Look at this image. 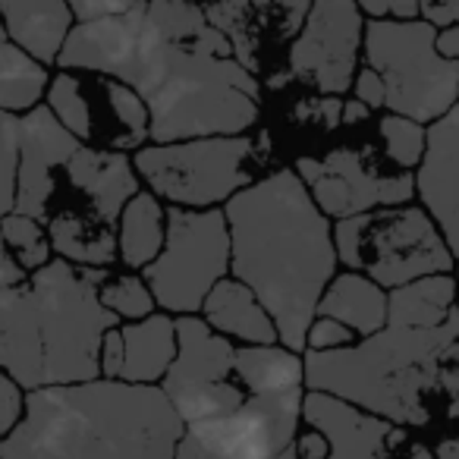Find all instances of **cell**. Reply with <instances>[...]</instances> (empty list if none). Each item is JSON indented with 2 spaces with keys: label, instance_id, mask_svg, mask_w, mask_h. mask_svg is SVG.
Instances as JSON below:
<instances>
[{
  "label": "cell",
  "instance_id": "e575fe53",
  "mask_svg": "<svg viewBox=\"0 0 459 459\" xmlns=\"http://www.w3.org/2000/svg\"><path fill=\"white\" fill-rule=\"evenodd\" d=\"M22 406H26V400H22L20 384L0 371V444H4V440L16 431V425H20V415H22Z\"/></svg>",
  "mask_w": 459,
  "mask_h": 459
},
{
  "label": "cell",
  "instance_id": "6da1fadb",
  "mask_svg": "<svg viewBox=\"0 0 459 459\" xmlns=\"http://www.w3.org/2000/svg\"><path fill=\"white\" fill-rule=\"evenodd\" d=\"M64 73H98L129 85L148 108L154 145L233 139L255 123L262 85L233 57L204 7L154 0L79 22L60 54Z\"/></svg>",
  "mask_w": 459,
  "mask_h": 459
},
{
  "label": "cell",
  "instance_id": "f35d334b",
  "mask_svg": "<svg viewBox=\"0 0 459 459\" xmlns=\"http://www.w3.org/2000/svg\"><path fill=\"white\" fill-rule=\"evenodd\" d=\"M129 4H133V0H120V4H104V0H98V4H73L70 10L79 22H95V20H108V16L126 13Z\"/></svg>",
  "mask_w": 459,
  "mask_h": 459
},
{
  "label": "cell",
  "instance_id": "7a4b0ae2",
  "mask_svg": "<svg viewBox=\"0 0 459 459\" xmlns=\"http://www.w3.org/2000/svg\"><path fill=\"white\" fill-rule=\"evenodd\" d=\"M230 271L274 318L283 350L302 352L337 268L327 217L296 170H277L227 202Z\"/></svg>",
  "mask_w": 459,
  "mask_h": 459
},
{
  "label": "cell",
  "instance_id": "30bf717a",
  "mask_svg": "<svg viewBox=\"0 0 459 459\" xmlns=\"http://www.w3.org/2000/svg\"><path fill=\"white\" fill-rule=\"evenodd\" d=\"M160 390L186 428L223 419L249 400L237 375V350L195 315L177 321V359Z\"/></svg>",
  "mask_w": 459,
  "mask_h": 459
},
{
  "label": "cell",
  "instance_id": "8fae6325",
  "mask_svg": "<svg viewBox=\"0 0 459 459\" xmlns=\"http://www.w3.org/2000/svg\"><path fill=\"white\" fill-rule=\"evenodd\" d=\"M48 108L66 133L98 152L123 154L152 139L145 101L129 85L98 73H60L48 91Z\"/></svg>",
  "mask_w": 459,
  "mask_h": 459
},
{
  "label": "cell",
  "instance_id": "e0dca14e",
  "mask_svg": "<svg viewBox=\"0 0 459 459\" xmlns=\"http://www.w3.org/2000/svg\"><path fill=\"white\" fill-rule=\"evenodd\" d=\"M82 142L66 133L51 108L20 117V170H16V214L48 221L57 202V173L66 170Z\"/></svg>",
  "mask_w": 459,
  "mask_h": 459
},
{
  "label": "cell",
  "instance_id": "c3c4849f",
  "mask_svg": "<svg viewBox=\"0 0 459 459\" xmlns=\"http://www.w3.org/2000/svg\"><path fill=\"white\" fill-rule=\"evenodd\" d=\"M4 39H7V32H4V22H0V41H4Z\"/></svg>",
  "mask_w": 459,
  "mask_h": 459
},
{
  "label": "cell",
  "instance_id": "d4e9b609",
  "mask_svg": "<svg viewBox=\"0 0 459 459\" xmlns=\"http://www.w3.org/2000/svg\"><path fill=\"white\" fill-rule=\"evenodd\" d=\"M123 346H126V365H123V384L154 387L164 381L177 359V321L167 315H152L145 321L120 327Z\"/></svg>",
  "mask_w": 459,
  "mask_h": 459
},
{
  "label": "cell",
  "instance_id": "83f0119b",
  "mask_svg": "<svg viewBox=\"0 0 459 459\" xmlns=\"http://www.w3.org/2000/svg\"><path fill=\"white\" fill-rule=\"evenodd\" d=\"M237 375L249 396L293 394L306 384V362L283 346H243L237 350Z\"/></svg>",
  "mask_w": 459,
  "mask_h": 459
},
{
  "label": "cell",
  "instance_id": "cb8c5ba5",
  "mask_svg": "<svg viewBox=\"0 0 459 459\" xmlns=\"http://www.w3.org/2000/svg\"><path fill=\"white\" fill-rule=\"evenodd\" d=\"M315 318L340 321L352 333H362V340H368L387 327V293L368 277L346 271L333 277L331 287L325 290Z\"/></svg>",
  "mask_w": 459,
  "mask_h": 459
},
{
  "label": "cell",
  "instance_id": "8d00e7d4",
  "mask_svg": "<svg viewBox=\"0 0 459 459\" xmlns=\"http://www.w3.org/2000/svg\"><path fill=\"white\" fill-rule=\"evenodd\" d=\"M356 101H362L365 108H384L387 104V89L371 66L356 73Z\"/></svg>",
  "mask_w": 459,
  "mask_h": 459
},
{
  "label": "cell",
  "instance_id": "f1b7e54d",
  "mask_svg": "<svg viewBox=\"0 0 459 459\" xmlns=\"http://www.w3.org/2000/svg\"><path fill=\"white\" fill-rule=\"evenodd\" d=\"M48 89V66L32 60L13 41H0V114H20L39 108Z\"/></svg>",
  "mask_w": 459,
  "mask_h": 459
},
{
  "label": "cell",
  "instance_id": "8992f818",
  "mask_svg": "<svg viewBox=\"0 0 459 459\" xmlns=\"http://www.w3.org/2000/svg\"><path fill=\"white\" fill-rule=\"evenodd\" d=\"M337 262L371 283L400 290L425 277L450 274L453 252L421 208H377L333 227Z\"/></svg>",
  "mask_w": 459,
  "mask_h": 459
},
{
  "label": "cell",
  "instance_id": "9c48e42d",
  "mask_svg": "<svg viewBox=\"0 0 459 459\" xmlns=\"http://www.w3.org/2000/svg\"><path fill=\"white\" fill-rule=\"evenodd\" d=\"M230 223L217 208L167 211V239L158 262L145 268L154 302L173 315H192L204 306L211 290L227 281Z\"/></svg>",
  "mask_w": 459,
  "mask_h": 459
},
{
  "label": "cell",
  "instance_id": "d6a6232c",
  "mask_svg": "<svg viewBox=\"0 0 459 459\" xmlns=\"http://www.w3.org/2000/svg\"><path fill=\"white\" fill-rule=\"evenodd\" d=\"M16 170H20V117L0 114V221L16 208Z\"/></svg>",
  "mask_w": 459,
  "mask_h": 459
},
{
  "label": "cell",
  "instance_id": "ac0fdd59",
  "mask_svg": "<svg viewBox=\"0 0 459 459\" xmlns=\"http://www.w3.org/2000/svg\"><path fill=\"white\" fill-rule=\"evenodd\" d=\"M428 217L440 227L446 249L459 258V104L428 129V148L415 177Z\"/></svg>",
  "mask_w": 459,
  "mask_h": 459
},
{
  "label": "cell",
  "instance_id": "ee69618b",
  "mask_svg": "<svg viewBox=\"0 0 459 459\" xmlns=\"http://www.w3.org/2000/svg\"><path fill=\"white\" fill-rule=\"evenodd\" d=\"M368 114H371V108H365L362 101H346V104H343V123H346V126L368 120Z\"/></svg>",
  "mask_w": 459,
  "mask_h": 459
},
{
  "label": "cell",
  "instance_id": "4dcf8cb0",
  "mask_svg": "<svg viewBox=\"0 0 459 459\" xmlns=\"http://www.w3.org/2000/svg\"><path fill=\"white\" fill-rule=\"evenodd\" d=\"M0 233H4V243H7L10 255L16 258L22 271H35L39 274L41 268L51 264V239H48L45 227L32 217H22V214H7L0 221Z\"/></svg>",
  "mask_w": 459,
  "mask_h": 459
},
{
  "label": "cell",
  "instance_id": "ab89813d",
  "mask_svg": "<svg viewBox=\"0 0 459 459\" xmlns=\"http://www.w3.org/2000/svg\"><path fill=\"white\" fill-rule=\"evenodd\" d=\"M296 453H299V459H327L331 456V444H327V437L321 431H306L296 437Z\"/></svg>",
  "mask_w": 459,
  "mask_h": 459
},
{
  "label": "cell",
  "instance_id": "5b68a950",
  "mask_svg": "<svg viewBox=\"0 0 459 459\" xmlns=\"http://www.w3.org/2000/svg\"><path fill=\"white\" fill-rule=\"evenodd\" d=\"M29 287L39 302L45 387L98 381L101 343L120 318L101 306L91 281L70 262H51L32 277Z\"/></svg>",
  "mask_w": 459,
  "mask_h": 459
},
{
  "label": "cell",
  "instance_id": "4fadbf2b",
  "mask_svg": "<svg viewBox=\"0 0 459 459\" xmlns=\"http://www.w3.org/2000/svg\"><path fill=\"white\" fill-rule=\"evenodd\" d=\"M296 177L306 183L321 214L337 221L371 214L377 208H403L415 192L409 173L384 177L356 148H333L327 158H299Z\"/></svg>",
  "mask_w": 459,
  "mask_h": 459
},
{
  "label": "cell",
  "instance_id": "74e56055",
  "mask_svg": "<svg viewBox=\"0 0 459 459\" xmlns=\"http://www.w3.org/2000/svg\"><path fill=\"white\" fill-rule=\"evenodd\" d=\"M421 20L434 29V32H444V29L459 26V0H450V4H421Z\"/></svg>",
  "mask_w": 459,
  "mask_h": 459
},
{
  "label": "cell",
  "instance_id": "7c38bea8",
  "mask_svg": "<svg viewBox=\"0 0 459 459\" xmlns=\"http://www.w3.org/2000/svg\"><path fill=\"white\" fill-rule=\"evenodd\" d=\"M362 13L350 0L312 4L302 35L290 51L287 70L271 79V89H283L293 79L312 82L327 98L343 95L356 76L359 48H362Z\"/></svg>",
  "mask_w": 459,
  "mask_h": 459
},
{
  "label": "cell",
  "instance_id": "f6af8a7d",
  "mask_svg": "<svg viewBox=\"0 0 459 459\" xmlns=\"http://www.w3.org/2000/svg\"><path fill=\"white\" fill-rule=\"evenodd\" d=\"M437 459H459V437L440 440V446H437Z\"/></svg>",
  "mask_w": 459,
  "mask_h": 459
},
{
  "label": "cell",
  "instance_id": "b9f144b4",
  "mask_svg": "<svg viewBox=\"0 0 459 459\" xmlns=\"http://www.w3.org/2000/svg\"><path fill=\"white\" fill-rule=\"evenodd\" d=\"M173 459H221V456H214V453H211L208 446L202 444V440H195L189 431H186V437L179 440L177 456H173Z\"/></svg>",
  "mask_w": 459,
  "mask_h": 459
},
{
  "label": "cell",
  "instance_id": "ffe728a7",
  "mask_svg": "<svg viewBox=\"0 0 459 459\" xmlns=\"http://www.w3.org/2000/svg\"><path fill=\"white\" fill-rule=\"evenodd\" d=\"M64 173L70 189L82 195L91 214L108 227H117L123 208L139 195V173L126 154L98 152V148L82 145Z\"/></svg>",
  "mask_w": 459,
  "mask_h": 459
},
{
  "label": "cell",
  "instance_id": "836d02e7",
  "mask_svg": "<svg viewBox=\"0 0 459 459\" xmlns=\"http://www.w3.org/2000/svg\"><path fill=\"white\" fill-rule=\"evenodd\" d=\"M356 333L350 327H343L340 321L331 318H315V325L308 327V340H306V352H333V350H346L352 346Z\"/></svg>",
  "mask_w": 459,
  "mask_h": 459
},
{
  "label": "cell",
  "instance_id": "52a82bcc",
  "mask_svg": "<svg viewBox=\"0 0 459 459\" xmlns=\"http://www.w3.org/2000/svg\"><path fill=\"white\" fill-rule=\"evenodd\" d=\"M365 60L381 76L387 104L412 123H437L459 104V60L437 54V32L425 20L365 22Z\"/></svg>",
  "mask_w": 459,
  "mask_h": 459
},
{
  "label": "cell",
  "instance_id": "bcb514c9",
  "mask_svg": "<svg viewBox=\"0 0 459 459\" xmlns=\"http://www.w3.org/2000/svg\"><path fill=\"white\" fill-rule=\"evenodd\" d=\"M446 412H450V419H459V394L453 396V403H450V409H446Z\"/></svg>",
  "mask_w": 459,
  "mask_h": 459
},
{
  "label": "cell",
  "instance_id": "4316f807",
  "mask_svg": "<svg viewBox=\"0 0 459 459\" xmlns=\"http://www.w3.org/2000/svg\"><path fill=\"white\" fill-rule=\"evenodd\" d=\"M167 239V211L152 192H139L123 208L117 230V258L126 268H148L158 262Z\"/></svg>",
  "mask_w": 459,
  "mask_h": 459
},
{
  "label": "cell",
  "instance_id": "44dd1931",
  "mask_svg": "<svg viewBox=\"0 0 459 459\" xmlns=\"http://www.w3.org/2000/svg\"><path fill=\"white\" fill-rule=\"evenodd\" d=\"M0 22H4L10 41L32 60H39L41 66L57 64L66 39L76 29L70 4H60V0H32V4L7 0V4H0Z\"/></svg>",
  "mask_w": 459,
  "mask_h": 459
},
{
  "label": "cell",
  "instance_id": "f546056e",
  "mask_svg": "<svg viewBox=\"0 0 459 459\" xmlns=\"http://www.w3.org/2000/svg\"><path fill=\"white\" fill-rule=\"evenodd\" d=\"M82 274L91 281V287L98 290V299L117 318H133V321H145L152 318V308L158 306L148 290V283L135 274H110L104 271H91L82 268Z\"/></svg>",
  "mask_w": 459,
  "mask_h": 459
},
{
  "label": "cell",
  "instance_id": "9a60e30c",
  "mask_svg": "<svg viewBox=\"0 0 459 459\" xmlns=\"http://www.w3.org/2000/svg\"><path fill=\"white\" fill-rule=\"evenodd\" d=\"M306 394L249 396L237 412L214 421H198L186 431L221 459H277L299 437Z\"/></svg>",
  "mask_w": 459,
  "mask_h": 459
},
{
  "label": "cell",
  "instance_id": "1f68e13d",
  "mask_svg": "<svg viewBox=\"0 0 459 459\" xmlns=\"http://www.w3.org/2000/svg\"><path fill=\"white\" fill-rule=\"evenodd\" d=\"M381 139H384V145H387L390 160H396V164L406 167V170L421 164V158H425L428 133L421 129V123L390 114L381 120Z\"/></svg>",
  "mask_w": 459,
  "mask_h": 459
},
{
  "label": "cell",
  "instance_id": "3957f363",
  "mask_svg": "<svg viewBox=\"0 0 459 459\" xmlns=\"http://www.w3.org/2000/svg\"><path fill=\"white\" fill-rule=\"evenodd\" d=\"M183 437L160 387L91 381L32 390L0 459H173Z\"/></svg>",
  "mask_w": 459,
  "mask_h": 459
},
{
  "label": "cell",
  "instance_id": "60d3db41",
  "mask_svg": "<svg viewBox=\"0 0 459 459\" xmlns=\"http://www.w3.org/2000/svg\"><path fill=\"white\" fill-rule=\"evenodd\" d=\"M22 277H26V271L16 264V258L10 255L7 243H4V233H0V290L7 287H22Z\"/></svg>",
  "mask_w": 459,
  "mask_h": 459
},
{
  "label": "cell",
  "instance_id": "7bdbcfd3",
  "mask_svg": "<svg viewBox=\"0 0 459 459\" xmlns=\"http://www.w3.org/2000/svg\"><path fill=\"white\" fill-rule=\"evenodd\" d=\"M437 54L444 60H459V26L437 32Z\"/></svg>",
  "mask_w": 459,
  "mask_h": 459
},
{
  "label": "cell",
  "instance_id": "d6986e66",
  "mask_svg": "<svg viewBox=\"0 0 459 459\" xmlns=\"http://www.w3.org/2000/svg\"><path fill=\"white\" fill-rule=\"evenodd\" d=\"M0 371L29 394L45 387L39 302L26 283L0 290Z\"/></svg>",
  "mask_w": 459,
  "mask_h": 459
},
{
  "label": "cell",
  "instance_id": "d590c367",
  "mask_svg": "<svg viewBox=\"0 0 459 459\" xmlns=\"http://www.w3.org/2000/svg\"><path fill=\"white\" fill-rule=\"evenodd\" d=\"M123 365H126V346H123L120 327H114L101 343V381H120Z\"/></svg>",
  "mask_w": 459,
  "mask_h": 459
},
{
  "label": "cell",
  "instance_id": "7402d4cb",
  "mask_svg": "<svg viewBox=\"0 0 459 459\" xmlns=\"http://www.w3.org/2000/svg\"><path fill=\"white\" fill-rule=\"evenodd\" d=\"M204 325L221 337H237L246 346H274L281 340L274 318L246 283L221 281L202 306Z\"/></svg>",
  "mask_w": 459,
  "mask_h": 459
},
{
  "label": "cell",
  "instance_id": "277c9868",
  "mask_svg": "<svg viewBox=\"0 0 459 459\" xmlns=\"http://www.w3.org/2000/svg\"><path fill=\"white\" fill-rule=\"evenodd\" d=\"M306 387L394 425H425L431 394H459V306L434 331L381 333L333 352H306Z\"/></svg>",
  "mask_w": 459,
  "mask_h": 459
},
{
  "label": "cell",
  "instance_id": "ba28073f",
  "mask_svg": "<svg viewBox=\"0 0 459 459\" xmlns=\"http://www.w3.org/2000/svg\"><path fill=\"white\" fill-rule=\"evenodd\" d=\"M255 142L249 135L233 139H195L177 145H145L135 152V173L152 186L154 198H167L173 208L208 211L249 189V160Z\"/></svg>",
  "mask_w": 459,
  "mask_h": 459
},
{
  "label": "cell",
  "instance_id": "603a6c76",
  "mask_svg": "<svg viewBox=\"0 0 459 459\" xmlns=\"http://www.w3.org/2000/svg\"><path fill=\"white\" fill-rule=\"evenodd\" d=\"M48 239H51V249L60 255V262H70L73 268L104 271L117 258L114 227L98 221L91 211H51V217H48Z\"/></svg>",
  "mask_w": 459,
  "mask_h": 459
},
{
  "label": "cell",
  "instance_id": "5bb4252c",
  "mask_svg": "<svg viewBox=\"0 0 459 459\" xmlns=\"http://www.w3.org/2000/svg\"><path fill=\"white\" fill-rule=\"evenodd\" d=\"M312 4H211L208 22L230 41L233 57L252 76L277 79L287 70L290 51L302 35Z\"/></svg>",
  "mask_w": 459,
  "mask_h": 459
},
{
  "label": "cell",
  "instance_id": "484cf974",
  "mask_svg": "<svg viewBox=\"0 0 459 459\" xmlns=\"http://www.w3.org/2000/svg\"><path fill=\"white\" fill-rule=\"evenodd\" d=\"M459 283L446 274L425 277V281L406 283L387 296V327L400 331H434L446 325L450 312L456 308Z\"/></svg>",
  "mask_w": 459,
  "mask_h": 459
},
{
  "label": "cell",
  "instance_id": "2e32d148",
  "mask_svg": "<svg viewBox=\"0 0 459 459\" xmlns=\"http://www.w3.org/2000/svg\"><path fill=\"white\" fill-rule=\"evenodd\" d=\"M302 419L327 437L331 444L327 459H434V453L406 428L362 412L337 396L308 390Z\"/></svg>",
  "mask_w": 459,
  "mask_h": 459
},
{
  "label": "cell",
  "instance_id": "7dc6e473",
  "mask_svg": "<svg viewBox=\"0 0 459 459\" xmlns=\"http://www.w3.org/2000/svg\"><path fill=\"white\" fill-rule=\"evenodd\" d=\"M277 459H299V453H296V444H293V446H290V450H287V453H281V456H277Z\"/></svg>",
  "mask_w": 459,
  "mask_h": 459
}]
</instances>
